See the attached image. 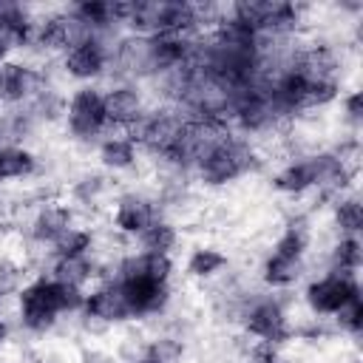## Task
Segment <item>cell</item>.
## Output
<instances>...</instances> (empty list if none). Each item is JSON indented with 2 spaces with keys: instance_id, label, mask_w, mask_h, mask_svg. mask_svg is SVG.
I'll return each mask as SVG.
<instances>
[{
  "instance_id": "cell-28",
  "label": "cell",
  "mask_w": 363,
  "mask_h": 363,
  "mask_svg": "<svg viewBox=\"0 0 363 363\" xmlns=\"http://www.w3.org/2000/svg\"><path fill=\"white\" fill-rule=\"evenodd\" d=\"M0 139H3V122H0Z\"/></svg>"
},
{
  "instance_id": "cell-25",
  "label": "cell",
  "mask_w": 363,
  "mask_h": 363,
  "mask_svg": "<svg viewBox=\"0 0 363 363\" xmlns=\"http://www.w3.org/2000/svg\"><path fill=\"white\" fill-rule=\"evenodd\" d=\"M128 363H164V360H162L159 354H153L150 349H145L139 357H133V360H128Z\"/></svg>"
},
{
  "instance_id": "cell-19",
  "label": "cell",
  "mask_w": 363,
  "mask_h": 363,
  "mask_svg": "<svg viewBox=\"0 0 363 363\" xmlns=\"http://www.w3.org/2000/svg\"><path fill=\"white\" fill-rule=\"evenodd\" d=\"M37 170V156L26 145H0V176L6 179H28Z\"/></svg>"
},
{
  "instance_id": "cell-13",
  "label": "cell",
  "mask_w": 363,
  "mask_h": 363,
  "mask_svg": "<svg viewBox=\"0 0 363 363\" xmlns=\"http://www.w3.org/2000/svg\"><path fill=\"white\" fill-rule=\"evenodd\" d=\"M306 272V258H289L281 252H269L261 264V281L272 289H289L295 286Z\"/></svg>"
},
{
  "instance_id": "cell-7",
  "label": "cell",
  "mask_w": 363,
  "mask_h": 363,
  "mask_svg": "<svg viewBox=\"0 0 363 363\" xmlns=\"http://www.w3.org/2000/svg\"><path fill=\"white\" fill-rule=\"evenodd\" d=\"M102 108H105V122L108 128H130L145 111V91L139 88V82H122L116 79L111 88L102 91Z\"/></svg>"
},
{
  "instance_id": "cell-14",
  "label": "cell",
  "mask_w": 363,
  "mask_h": 363,
  "mask_svg": "<svg viewBox=\"0 0 363 363\" xmlns=\"http://www.w3.org/2000/svg\"><path fill=\"white\" fill-rule=\"evenodd\" d=\"M60 284L68 286H79L85 289L88 281H99V264H94L88 255H71V258H54L51 264V275Z\"/></svg>"
},
{
  "instance_id": "cell-17",
  "label": "cell",
  "mask_w": 363,
  "mask_h": 363,
  "mask_svg": "<svg viewBox=\"0 0 363 363\" xmlns=\"http://www.w3.org/2000/svg\"><path fill=\"white\" fill-rule=\"evenodd\" d=\"M332 218H335V227L340 235H360L363 230V204L357 199V193L346 190L335 199L332 204Z\"/></svg>"
},
{
  "instance_id": "cell-30",
  "label": "cell",
  "mask_w": 363,
  "mask_h": 363,
  "mask_svg": "<svg viewBox=\"0 0 363 363\" xmlns=\"http://www.w3.org/2000/svg\"><path fill=\"white\" fill-rule=\"evenodd\" d=\"M0 301H3V292H0Z\"/></svg>"
},
{
  "instance_id": "cell-10",
  "label": "cell",
  "mask_w": 363,
  "mask_h": 363,
  "mask_svg": "<svg viewBox=\"0 0 363 363\" xmlns=\"http://www.w3.org/2000/svg\"><path fill=\"white\" fill-rule=\"evenodd\" d=\"M82 315L91 320H99L102 326H113L130 318V309L125 303V295L116 281H99L91 292H85Z\"/></svg>"
},
{
  "instance_id": "cell-2",
  "label": "cell",
  "mask_w": 363,
  "mask_h": 363,
  "mask_svg": "<svg viewBox=\"0 0 363 363\" xmlns=\"http://www.w3.org/2000/svg\"><path fill=\"white\" fill-rule=\"evenodd\" d=\"M62 309V284L54 278H34L17 292V318L20 326L31 335H45L60 323Z\"/></svg>"
},
{
  "instance_id": "cell-23",
  "label": "cell",
  "mask_w": 363,
  "mask_h": 363,
  "mask_svg": "<svg viewBox=\"0 0 363 363\" xmlns=\"http://www.w3.org/2000/svg\"><path fill=\"white\" fill-rule=\"evenodd\" d=\"M335 323H337L340 332H346V335H352V337H357V335L363 332V301H360V295L352 298V301L335 315Z\"/></svg>"
},
{
  "instance_id": "cell-1",
  "label": "cell",
  "mask_w": 363,
  "mask_h": 363,
  "mask_svg": "<svg viewBox=\"0 0 363 363\" xmlns=\"http://www.w3.org/2000/svg\"><path fill=\"white\" fill-rule=\"evenodd\" d=\"M258 164V153L252 147L250 139L227 133L199 164H196V176L204 187H227L230 182L247 176L250 170H255Z\"/></svg>"
},
{
  "instance_id": "cell-12",
  "label": "cell",
  "mask_w": 363,
  "mask_h": 363,
  "mask_svg": "<svg viewBox=\"0 0 363 363\" xmlns=\"http://www.w3.org/2000/svg\"><path fill=\"white\" fill-rule=\"evenodd\" d=\"M71 224H74V213L68 204H60V201L40 204L31 218V238L37 244H54Z\"/></svg>"
},
{
  "instance_id": "cell-4",
  "label": "cell",
  "mask_w": 363,
  "mask_h": 363,
  "mask_svg": "<svg viewBox=\"0 0 363 363\" xmlns=\"http://www.w3.org/2000/svg\"><path fill=\"white\" fill-rule=\"evenodd\" d=\"M357 295H360L357 275L332 272V269H326V275H320V278H312L303 289V301H306L309 312L312 315H329V318H335Z\"/></svg>"
},
{
  "instance_id": "cell-20",
  "label": "cell",
  "mask_w": 363,
  "mask_h": 363,
  "mask_svg": "<svg viewBox=\"0 0 363 363\" xmlns=\"http://www.w3.org/2000/svg\"><path fill=\"white\" fill-rule=\"evenodd\" d=\"M363 264V244L357 235H340L329 250V269L332 272H349L357 275Z\"/></svg>"
},
{
  "instance_id": "cell-27",
  "label": "cell",
  "mask_w": 363,
  "mask_h": 363,
  "mask_svg": "<svg viewBox=\"0 0 363 363\" xmlns=\"http://www.w3.org/2000/svg\"><path fill=\"white\" fill-rule=\"evenodd\" d=\"M88 363H108V357H102V354H91Z\"/></svg>"
},
{
  "instance_id": "cell-18",
  "label": "cell",
  "mask_w": 363,
  "mask_h": 363,
  "mask_svg": "<svg viewBox=\"0 0 363 363\" xmlns=\"http://www.w3.org/2000/svg\"><path fill=\"white\" fill-rule=\"evenodd\" d=\"M272 187L284 196H303L312 190V170H309V162L301 159V162H289L284 164L275 176H272Z\"/></svg>"
},
{
  "instance_id": "cell-5",
  "label": "cell",
  "mask_w": 363,
  "mask_h": 363,
  "mask_svg": "<svg viewBox=\"0 0 363 363\" xmlns=\"http://www.w3.org/2000/svg\"><path fill=\"white\" fill-rule=\"evenodd\" d=\"M116 40H102V37H91L74 48H68L60 57V68L65 77H71L74 82L82 85H94L96 79H102L108 74L111 65V48Z\"/></svg>"
},
{
  "instance_id": "cell-6",
  "label": "cell",
  "mask_w": 363,
  "mask_h": 363,
  "mask_svg": "<svg viewBox=\"0 0 363 363\" xmlns=\"http://www.w3.org/2000/svg\"><path fill=\"white\" fill-rule=\"evenodd\" d=\"M244 329L247 335L258 337L261 343H284L289 337V315L278 298H258L244 309Z\"/></svg>"
},
{
  "instance_id": "cell-8",
  "label": "cell",
  "mask_w": 363,
  "mask_h": 363,
  "mask_svg": "<svg viewBox=\"0 0 363 363\" xmlns=\"http://www.w3.org/2000/svg\"><path fill=\"white\" fill-rule=\"evenodd\" d=\"M116 284L125 295L130 318L159 315L170 303V284H162V281H153V278H145V275H125Z\"/></svg>"
},
{
  "instance_id": "cell-11",
  "label": "cell",
  "mask_w": 363,
  "mask_h": 363,
  "mask_svg": "<svg viewBox=\"0 0 363 363\" xmlns=\"http://www.w3.org/2000/svg\"><path fill=\"white\" fill-rule=\"evenodd\" d=\"M153 218H159V210L153 204V199H147L145 193H122L116 199V207H113V230L122 233V235H139Z\"/></svg>"
},
{
  "instance_id": "cell-16",
  "label": "cell",
  "mask_w": 363,
  "mask_h": 363,
  "mask_svg": "<svg viewBox=\"0 0 363 363\" xmlns=\"http://www.w3.org/2000/svg\"><path fill=\"white\" fill-rule=\"evenodd\" d=\"M139 252H159V255H170L173 250H176V244H179V230H176V224H170L167 218H153L139 235Z\"/></svg>"
},
{
  "instance_id": "cell-24",
  "label": "cell",
  "mask_w": 363,
  "mask_h": 363,
  "mask_svg": "<svg viewBox=\"0 0 363 363\" xmlns=\"http://www.w3.org/2000/svg\"><path fill=\"white\" fill-rule=\"evenodd\" d=\"M340 108H343V119H346L352 128H357L360 119H363V96H360V91L354 88V91L343 94V96H340Z\"/></svg>"
},
{
  "instance_id": "cell-21",
  "label": "cell",
  "mask_w": 363,
  "mask_h": 363,
  "mask_svg": "<svg viewBox=\"0 0 363 363\" xmlns=\"http://www.w3.org/2000/svg\"><path fill=\"white\" fill-rule=\"evenodd\" d=\"M227 267V255L216 247H196L190 255H187V275L196 278V281H210L216 275H221V269Z\"/></svg>"
},
{
  "instance_id": "cell-29",
  "label": "cell",
  "mask_w": 363,
  "mask_h": 363,
  "mask_svg": "<svg viewBox=\"0 0 363 363\" xmlns=\"http://www.w3.org/2000/svg\"><path fill=\"white\" fill-rule=\"evenodd\" d=\"M0 184H3V176H0Z\"/></svg>"
},
{
  "instance_id": "cell-3",
  "label": "cell",
  "mask_w": 363,
  "mask_h": 363,
  "mask_svg": "<svg viewBox=\"0 0 363 363\" xmlns=\"http://www.w3.org/2000/svg\"><path fill=\"white\" fill-rule=\"evenodd\" d=\"M65 130L77 142H96L105 130V108H102V88L99 85H79L65 99Z\"/></svg>"
},
{
  "instance_id": "cell-22",
  "label": "cell",
  "mask_w": 363,
  "mask_h": 363,
  "mask_svg": "<svg viewBox=\"0 0 363 363\" xmlns=\"http://www.w3.org/2000/svg\"><path fill=\"white\" fill-rule=\"evenodd\" d=\"M94 250V233L88 227H79V224H71L54 244H51V252L54 258H71V255H88Z\"/></svg>"
},
{
  "instance_id": "cell-26",
  "label": "cell",
  "mask_w": 363,
  "mask_h": 363,
  "mask_svg": "<svg viewBox=\"0 0 363 363\" xmlns=\"http://www.w3.org/2000/svg\"><path fill=\"white\" fill-rule=\"evenodd\" d=\"M9 335H11V326H9V320H6L3 315H0V346H6Z\"/></svg>"
},
{
  "instance_id": "cell-15",
  "label": "cell",
  "mask_w": 363,
  "mask_h": 363,
  "mask_svg": "<svg viewBox=\"0 0 363 363\" xmlns=\"http://www.w3.org/2000/svg\"><path fill=\"white\" fill-rule=\"evenodd\" d=\"M99 164L119 173V170H130L139 162V147L128 139V136H105L99 142Z\"/></svg>"
},
{
  "instance_id": "cell-9",
  "label": "cell",
  "mask_w": 363,
  "mask_h": 363,
  "mask_svg": "<svg viewBox=\"0 0 363 363\" xmlns=\"http://www.w3.org/2000/svg\"><path fill=\"white\" fill-rule=\"evenodd\" d=\"M45 88H48V82H45V74L40 68H31L20 60L0 62V102L20 105L26 99H34Z\"/></svg>"
}]
</instances>
